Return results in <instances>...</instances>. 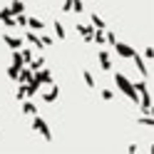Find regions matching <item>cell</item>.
I'll use <instances>...</instances> for the list:
<instances>
[{
    "label": "cell",
    "instance_id": "obj_1",
    "mask_svg": "<svg viewBox=\"0 0 154 154\" xmlns=\"http://www.w3.org/2000/svg\"><path fill=\"white\" fill-rule=\"evenodd\" d=\"M114 72V70H112ZM114 85H117V90L124 94L127 100H132V102H139V94H137V90H134V85H132V80L124 72H114Z\"/></svg>",
    "mask_w": 154,
    "mask_h": 154
},
{
    "label": "cell",
    "instance_id": "obj_2",
    "mask_svg": "<svg viewBox=\"0 0 154 154\" xmlns=\"http://www.w3.org/2000/svg\"><path fill=\"white\" fill-rule=\"evenodd\" d=\"M30 127L37 132V134H40V137L45 139V142H52V132H50V124H47L42 117H37V114H32V124H30Z\"/></svg>",
    "mask_w": 154,
    "mask_h": 154
},
{
    "label": "cell",
    "instance_id": "obj_3",
    "mask_svg": "<svg viewBox=\"0 0 154 154\" xmlns=\"http://www.w3.org/2000/svg\"><path fill=\"white\" fill-rule=\"evenodd\" d=\"M129 60L134 62V67H137V72L144 77V80H147V77H149V67H147V60H144V57L142 55H137V52H134L132 57H129Z\"/></svg>",
    "mask_w": 154,
    "mask_h": 154
},
{
    "label": "cell",
    "instance_id": "obj_4",
    "mask_svg": "<svg viewBox=\"0 0 154 154\" xmlns=\"http://www.w3.org/2000/svg\"><path fill=\"white\" fill-rule=\"evenodd\" d=\"M112 47H114V50H117V55L122 57V60H129V57H132L134 52H137V50H134V47H132V45H127V42H119V40H117V42H114Z\"/></svg>",
    "mask_w": 154,
    "mask_h": 154
},
{
    "label": "cell",
    "instance_id": "obj_5",
    "mask_svg": "<svg viewBox=\"0 0 154 154\" xmlns=\"http://www.w3.org/2000/svg\"><path fill=\"white\" fill-rule=\"evenodd\" d=\"M97 62L104 72H112L114 70V65H112V57H109V50H100L97 52Z\"/></svg>",
    "mask_w": 154,
    "mask_h": 154
},
{
    "label": "cell",
    "instance_id": "obj_6",
    "mask_svg": "<svg viewBox=\"0 0 154 154\" xmlns=\"http://www.w3.org/2000/svg\"><path fill=\"white\" fill-rule=\"evenodd\" d=\"M3 42L10 47V50H20L25 40H23V37H17V35H13V32H5V35H3Z\"/></svg>",
    "mask_w": 154,
    "mask_h": 154
},
{
    "label": "cell",
    "instance_id": "obj_7",
    "mask_svg": "<svg viewBox=\"0 0 154 154\" xmlns=\"http://www.w3.org/2000/svg\"><path fill=\"white\" fill-rule=\"evenodd\" d=\"M32 80H37L40 85H52V72L45 70V67H40V70L32 72Z\"/></svg>",
    "mask_w": 154,
    "mask_h": 154
},
{
    "label": "cell",
    "instance_id": "obj_8",
    "mask_svg": "<svg viewBox=\"0 0 154 154\" xmlns=\"http://www.w3.org/2000/svg\"><path fill=\"white\" fill-rule=\"evenodd\" d=\"M23 40H25L27 45H30V47H35V50H45V47H42V42H40V35H37L35 30H27Z\"/></svg>",
    "mask_w": 154,
    "mask_h": 154
},
{
    "label": "cell",
    "instance_id": "obj_9",
    "mask_svg": "<svg viewBox=\"0 0 154 154\" xmlns=\"http://www.w3.org/2000/svg\"><path fill=\"white\" fill-rule=\"evenodd\" d=\"M0 23H3L8 30L17 27V25H15V15H10V10H8V8H3V10H0Z\"/></svg>",
    "mask_w": 154,
    "mask_h": 154
},
{
    "label": "cell",
    "instance_id": "obj_10",
    "mask_svg": "<svg viewBox=\"0 0 154 154\" xmlns=\"http://www.w3.org/2000/svg\"><path fill=\"white\" fill-rule=\"evenodd\" d=\"M77 32L85 42H92V35H94V27L92 25H77Z\"/></svg>",
    "mask_w": 154,
    "mask_h": 154
},
{
    "label": "cell",
    "instance_id": "obj_11",
    "mask_svg": "<svg viewBox=\"0 0 154 154\" xmlns=\"http://www.w3.org/2000/svg\"><path fill=\"white\" fill-rule=\"evenodd\" d=\"M52 35L57 40H67V30H65V25L60 20H52Z\"/></svg>",
    "mask_w": 154,
    "mask_h": 154
},
{
    "label": "cell",
    "instance_id": "obj_12",
    "mask_svg": "<svg viewBox=\"0 0 154 154\" xmlns=\"http://www.w3.org/2000/svg\"><path fill=\"white\" fill-rule=\"evenodd\" d=\"M30 80H32V70H30L27 65H23L20 72H17V82H20V85H27Z\"/></svg>",
    "mask_w": 154,
    "mask_h": 154
},
{
    "label": "cell",
    "instance_id": "obj_13",
    "mask_svg": "<svg viewBox=\"0 0 154 154\" xmlns=\"http://www.w3.org/2000/svg\"><path fill=\"white\" fill-rule=\"evenodd\" d=\"M57 97H60V87H57V85H52L50 92H45V94H42V100H45L47 104H55V102H57Z\"/></svg>",
    "mask_w": 154,
    "mask_h": 154
},
{
    "label": "cell",
    "instance_id": "obj_14",
    "mask_svg": "<svg viewBox=\"0 0 154 154\" xmlns=\"http://www.w3.org/2000/svg\"><path fill=\"white\" fill-rule=\"evenodd\" d=\"M23 114H25V117H32V114H37V107L32 104L30 97H25V100H23Z\"/></svg>",
    "mask_w": 154,
    "mask_h": 154
},
{
    "label": "cell",
    "instance_id": "obj_15",
    "mask_svg": "<svg viewBox=\"0 0 154 154\" xmlns=\"http://www.w3.org/2000/svg\"><path fill=\"white\" fill-rule=\"evenodd\" d=\"M8 10H10V15H20V13H25V3L23 0H10Z\"/></svg>",
    "mask_w": 154,
    "mask_h": 154
},
{
    "label": "cell",
    "instance_id": "obj_16",
    "mask_svg": "<svg viewBox=\"0 0 154 154\" xmlns=\"http://www.w3.org/2000/svg\"><path fill=\"white\" fill-rule=\"evenodd\" d=\"M27 27H30V30H35V32H40V30H45V23L40 20V17H27Z\"/></svg>",
    "mask_w": 154,
    "mask_h": 154
},
{
    "label": "cell",
    "instance_id": "obj_17",
    "mask_svg": "<svg viewBox=\"0 0 154 154\" xmlns=\"http://www.w3.org/2000/svg\"><path fill=\"white\" fill-rule=\"evenodd\" d=\"M40 42H42V47H52L55 45V35H50L47 30H40Z\"/></svg>",
    "mask_w": 154,
    "mask_h": 154
},
{
    "label": "cell",
    "instance_id": "obj_18",
    "mask_svg": "<svg viewBox=\"0 0 154 154\" xmlns=\"http://www.w3.org/2000/svg\"><path fill=\"white\" fill-rule=\"evenodd\" d=\"M82 80H85V85H87L90 90H94V87H97V80H94V75H92L90 70H82Z\"/></svg>",
    "mask_w": 154,
    "mask_h": 154
},
{
    "label": "cell",
    "instance_id": "obj_19",
    "mask_svg": "<svg viewBox=\"0 0 154 154\" xmlns=\"http://www.w3.org/2000/svg\"><path fill=\"white\" fill-rule=\"evenodd\" d=\"M90 25L92 27H107V23H104L97 13H92V10H90Z\"/></svg>",
    "mask_w": 154,
    "mask_h": 154
},
{
    "label": "cell",
    "instance_id": "obj_20",
    "mask_svg": "<svg viewBox=\"0 0 154 154\" xmlns=\"http://www.w3.org/2000/svg\"><path fill=\"white\" fill-rule=\"evenodd\" d=\"M10 62H13V65H17V67H23V65H25V62H23L20 50H10Z\"/></svg>",
    "mask_w": 154,
    "mask_h": 154
},
{
    "label": "cell",
    "instance_id": "obj_21",
    "mask_svg": "<svg viewBox=\"0 0 154 154\" xmlns=\"http://www.w3.org/2000/svg\"><path fill=\"white\" fill-rule=\"evenodd\" d=\"M104 42L112 47L114 42H117V32H114V30H104Z\"/></svg>",
    "mask_w": 154,
    "mask_h": 154
},
{
    "label": "cell",
    "instance_id": "obj_22",
    "mask_svg": "<svg viewBox=\"0 0 154 154\" xmlns=\"http://www.w3.org/2000/svg\"><path fill=\"white\" fill-rule=\"evenodd\" d=\"M70 13H75V15L85 13V3H82V0H72V10H70Z\"/></svg>",
    "mask_w": 154,
    "mask_h": 154
},
{
    "label": "cell",
    "instance_id": "obj_23",
    "mask_svg": "<svg viewBox=\"0 0 154 154\" xmlns=\"http://www.w3.org/2000/svg\"><path fill=\"white\" fill-rule=\"evenodd\" d=\"M139 124H142V127H152V124H154L152 114H142V117H139Z\"/></svg>",
    "mask_w": 154,
    "mask_h": 154
},
{
    "label": "cell",
    "instance_id": "obj_24",
    "mask_svg": "<svg viewBox=\"0 0 154 154\" xmlns=\"http://www.w3.org/2000/svg\"><path fill=\"white\" fill-rule=\"evenodd\" d=\"M142 57H144V60H147V62H152V60H154V50H152V45H147V47H144Z\"/></svg>",
    "mask_w": 154,
    "mask_h": 154
},
{
    "label": "cell",
    "instance_id": "obj_25",
    "mask_svg": "<svg viewBox=\"0 0 154 154\" xmlns=\"http://www.w3.org/2000/svg\"><path fill=\"white\" fill-rule=\"evenodd\" d=\"M100 97H102V102H112V100H114V92H112V90H102Z\"/></svg>",
    "mask_w": 154,
    "mask_h": 154
},
{
    "label": "cell",
    "instance_id": "obj_26",
    "mask_svg": "<svg viewBox=\"0 0 154 154\" xmlns=\"http://www.w3.org/2000/svg\"><path fill=\"white\" fill-rule=\"evenodd\" d=\"M17 72H20V67H17V65L8 67V77H10V80H17Z\"/></svg>",
    "mask_w": 154,
    "mask_h": 154
},
{
    "label": "cell",
    "instance_id": "obj_27",
    "mask_svg": "<svg viewBox=\"0 0 154 154\" xmlns=\"http://www.w3.org/2000/svg\"><path fill=\"white\" fill-rule=\"evenodd\" d=\"M25 97H27V92H25V85H20V87L15 90V100H20V102H23Z\"/></svg>",
    "mask_w": 154,
    "mask_h": 154
},
{
    "label": "cell",
    "instance_id": "obj_28",
    "mask_svg": "<svg viewBox=\"0 0 154 154\" xmlns=\"http://www.w3.org/2000/svg\"><path fill=\"white\" fill-rule=\"evenodd\" d=\"M20 55H23V62H25V65L32 60V50H23V47H20Z\"/></svg>",
    "mask_w": 154,
    "mask_h": 154
},
{
    "label": "cell",
    "instance_id": "obj_29",
    "mask_svg": "<svg viewBox=\"0 0 154 154\" xmlns=\"http://www.w3.org/2000/svg\"><path fill=\"white\" fill-rule=\"evenodd\" d=\"M129 154H134V152H139V144H129V149H127Z\"/></svg>",
    "mask_w": 154,
    "mask_h": 154
}]
</instances>
